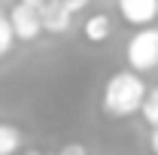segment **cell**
Here are the masks:
<instances>
[{"instance_id": "cell-13", "label": "cell", "mask_w": 158, "mask_h": 155, "mask_svg": "<svg viewBox=\"0 0 158 155\" xmlns=\"http://www.w3.org/2000/svg\"><path fill=\"white\" fill-rule=\"evenodd\" d=\"M149 146H152V152L158 155V131H152V137H149Z\"/></svg>"}, {"instance_id": "cell-4", "label": "cell", "mask_w": 158, "mask_h": 155, "mask_svg": "<svg viewBox=\"0 0 158 155\" xmlns=\"http://www.w3.org/2000/svg\"><path fill=\"white\" fill-rule=\"evenodd\" d=\"M118 12L128 24L149 27L158 19V0H118Z\"/></svg>"}, {"instance_id": "cell-7", "label": "cell", "mask_w": 158, "mask_h": 155, "mask_svg": "<svg viewBox=\"0 0 158 155\" xmlns=\"http://www.w3.org/2000/svg\"><path fill=\"white\" fill-rule=\"evenodd\" d=\"M21 149V134L15 125L0 122V155H15Z\"/></svg>"}, {"instance_id": "cell-9", "label": "cell", "mask_w": 158, "mask_h": 155, "mask_svg": "<svg viewBox=\"0 0 158 155\" xmlns=\"http://www.w3.org/2000/svg\"><path fill=\"white\" fill-rule=\"evenodd\" d=\"M15 46V34H12V24H9V15L0 12V58L9 55V49Z\"/></svg>"}, {"instance_id": "cell-11", "label": "cell", "mask_w": 158, "mask_h": 155, "mask_svg": "<svg viewBox=\"0 0 158 155\" xmlns=\"http://www.w3.org/2000/svg\"><path fill=\"white\" fill-rule=\"evenodd\" d=\"M61 155H88L85 152V146H79V143H70V146H64Z\"/></svg>"}, {"instance_id": "cell-3", "label": "cell", "mask_w": 158, "mask_h": 155, "mask_svg": "<svg viewBox=\"0 0 158 155\" xmlns=\"http://www.w3.org/2000/svg\"><path fill=\"white\" fill-rule=\"evenodd\" d=\"M9 24H12L15 40L21 43H34L43 34V15H40V9L27 6V3H15L9 9Z\"/></svg>"}, {"instance_id": "cell-10", "label": "cell", "mask_w": 158, "mask_h": 155, "mask_svg": "<svg viewBox=\"0 0 158 155\" xmlns=\"http://www.w3.org/2000/svg\"><path fill=\"white\" fill-rule=\"evenodd\" d=\"M61 3H64V6H67V9H70V12L76 15V12H82V9H85V6H88L91 0H61Z\"/></svg>"}, {"instance_id": "cell-12", "label": "cell", "mask_w": 158, "mask_h": 155, "mask_svg": "<svg viewBox=\"0 0 158 155\" xmlns=\"http://www.w3.org/2000/svg\"><path fill=\"white\" fill-rule=\"evenodd\" d=\"M19 3H27V6H34V9H43L49 0H19Z\"/></svg>"}, {"instance_id": "cell-2", "label": "cell", "mask_w": 158, "mask_h": 155, "mask_svg": "<svg viewBox=\"0 0 158 155\" xmlns=\"http://www.w3.org/2000/svg\"><path fill=\"white\" fill-rule=\"evenodd\" d=\"M128 67L134 73H149L158 67V27H140L128 40Z\"/></svg>"}, {"instance_id": "cell-6", "label": "cell", "mask_w": 158, "mask_h": 155, "mask_svg": "<svg viewBox=\"0 0 158 155\" xmlns=\"http://www.w3.org/2000/svg\"><path fill=\"white\" fill-rule=\"evenodd\" d=\"M82 34H85L88 43H106L110 34H113V19H110L106 12H94V15H88V19H85Z\"/></svg>"}, {"instance_id": "cell-1", "label": "cell", "mask_w": 158, "mask_h": 155, "mask_svg": "<svg viewBox=\"0 0 158 155\" xmlns=\"http://www.w3.org/2000/svg\"><path fill=\"white\" fill-rule=\"evenodd\" d=\"M149 94L146 82L140 73L134 70H118L116 76H110V82L103 85V97H100V107L103 113L113 119H128L143 110V100Z\"/></svg>"}, {"instance_id": "cell-8", "label": "cell", "mask_w": 158, "mask_h": 155, "mask_svg": "<svg viewBox=\"0 0 158 155\" xmlns=\"http://www.w3.org/2000/svg\"><path fill=\"white\" fill-rule=\"evenodd\" d=\"M140 116H143V122H146L152 131H158V85H155V88H149V94H146V100H143Z\"/></svg>"}, {"instance_id": "cell-5", "label": "cell", "mask_w": 158, "mask_h": 155, "mask_svg": "<svg viewBox=\"0 0 158 155\" xmlns=\"http://www.w3.org/2000/svg\"><path fill=\"white\" fill-rule=\"evenodd\" d=\"M40 15H43V31H46V34H67L70 24H73V12H70L61 0H49V3L40 9Z\"/></svg>"}, {"instance_id": "cell-14", "label": "cell", "mask_w": 158, "mask_h": 155, "mask_svg": "<svg viewBox=\"0 0 158 155\" xmlns=\"http://www.w3.org/2000/svg\"><path fill=\"white\" fill-rule=\"evenodd\" d=\"M49 155H61V152H49Z\"/></svg>"}]
</instances>
